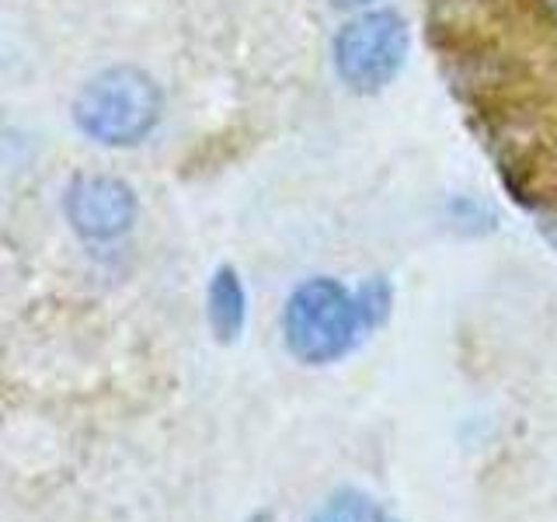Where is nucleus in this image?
<instances>
[{"mask_svg": "<svg viewBox=\"0 0 557 522\" xmlns=\"http://www.w3.org/2000/svg\"><path fill=\"white\" fill-rule=\"evenodd\" d=\"M362 327L359 300L327 275L296 286L283 310V341L307 365H327L348 356Z\"/></svg>", "mask_w": 557, "mask_h": 522, "instance_id": "obj_1", "label": "nucleus"}, {"mask_svg": "<svg viewBox=\"0 0 557 522\" xmlns=\"http://www.w3.org/2000/svg\"><path fill=\"white\" fill-rule=\"evenodd\" d=\"M161 87L136 66H112L91 77L74 101L81 133L98 144L129 147L139 144L161 119Z\"/></svg>", "mask_w": 557, "mask_h": 522, "instance_id": "obj_2", "label": "nucleus"}, {"mask_svg": "<svg viewBox=\"0 0 557 522\" xmlns=\"http://www.w3.org/2000/svg\"><path fill=\"white\" fill-rule=\"evenodd\" d=\"M335 70L352 91H380L397 77L408 57V25L397 11L352 17L335 35Z\"/></svg>", "mask_w": 557, "mask_h": 522, "instance_id": "obj_3", "label": "nucleus"}, {"mask_svg": "<svg viewBox=\"0 0 557 522\" xmlns=\"http://www.w3.org/2000/svg\"><path fill=\"white\" fill-rule=\"evenodd\" d=\"M66 220L87 240H115L136 220V196L126 182L109 174L77 178L66 191Z\"/></svg>", "mask_w": 557, "mask_h": 522, "instance_id": "obj_4", "label": "nucleus"}, {"mask_svg": "<svg viewBox=\"0 0 557 522\" xmlns=\"http://www.w3.org/2000/svg\"><path fill=\"white\" fill-rule=\"evenodd\" d=\"M206 310H209V327H213V335L223 345L240 338L244 321H248V296H244L240 275L231 265L216 269L213 283H209Z\"/></svg>", "mask_w": 557, "mask_h": 522, "instance_id": "obj_5", "label": "nucleus"}, {"mask_svg": "<svg viewBox=\"0 0 557 522\" xmlns=\"http://www.w3.org/2000/svg\"><path fill=\"white\" fill-rule=\"evenodd\" d=\"M310 522H397V519L383 509L380 501H373L370 495L345 487V492L331 495L321 509L313 512Z\"/></svg>", "mask_w": 557, "mask_h": 522, "instance_id": "obj_6", "label": "nucleus"}, {"mask_svg": "<svg viewBox=\"0 0 557 522\" xmlns=\"http://www.w3.org/2000/svg\"><path fill=\"white\" fill-rule=\"evenodd\" d=\"M356 300H359L362 324L366 327H376L383 318H387V310H391V286L383 283V278H373V283H366L356 293Z\"/></svg>", "mask_w": 557, "mask_h": 522, "instance_id": "obj_7", "label": "nucleus"}, {"mask_svg": "<svg viewBox=\"0 0 557 522\" xmlns=\"http://www.w3.org/2000/svg\"><path fill=\"white\" fill-rule=\"evenodd\" d=\"M449 216H453V223L463 226V231H470V234H481V231H487V226L495 223L492 209H487L484 202H478V199H467V196L449 202Z\"/></svg>", "mask_w": 557, "mask_h": 522, "instance_id": "obj_8", "label": "nucleus"}, {"mask_svg": "<svg viewBox=\"0 0 557 522\" xmlns=\"http://www.w3.org/2000/svg\"><path fill=\"white\" fill-rule=\"evenodd\" d=\"M338 8H362V4H370V0H335Z\"/></svg>", "mask_w": 557, "mask_h": 522, "instance_id": "obj_9", "label": "nucleus"}, {"mask_svg": "<svg viewBox=\"0 0 557 522\" xmlns=\"http://www.w3.org/2000/svg\"><path fill=\"white\" fill-rule=\"evenodd\" d=\"M248 522H272V515H269V512H255Z\"/></svg>", "mask_w": 557, "mask_h": 522, "instance_id": "obj_10", "label": "nucleus"}]
</instances>
